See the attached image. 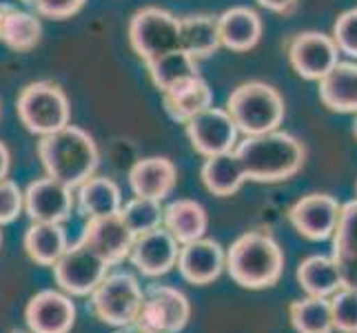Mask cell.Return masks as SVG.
Returning <instances> with one entry per match:
<instances>
[{"instance_id":"cell-1","label":"cell","mask_w":357,"mask_h":333,"mask_svg":"<svg viewBox=\"0 0 357 333\" xmlns=\"http://www.w3.org/2000/svg\"><path fill=\"white\" fill-rule=\"evenodd\" d=\"M233 154L238 156L246 180L266 184L293 178L306 160L302 140L280 129L262 135H246L236 145Z\"/></svg>"},{"instance_id":"cell-2","label":"cell","mask_w":357,"mask_h":333,"mask_svg":"<svg viewBox=\"0 0 357 333\" xmlns=\"http://www.w3.org/2000/svg\"><path fill=\"white\" fill-rule=\"evenodd\" d=\"M38 158L49 178L65 182L71 189L91 178L100 165L96 140L71 122L63 129L43 135L38 142Z\"/></svg>"},{"instance_id":"cell-3","label":"cell","mask_w":357,"mask_h":333,"mask_svg":"<svg viewBox=\"0 0 357 333\" xmlns=\"http://www.w3.org/2000/svg\"><path fill=\"white\" fill-rule=\"evenodd\" d=\"M225 269L242 289H271L284 271V251L271 233L246 231L229 246Z\"/></svg>"},{"instance_id":"cell-4","label":"cell","mask_w":357,"mask_h":333,"mask_svg":"<svg viewBox=\"0 0 357 333\" xmlns=\"http://www.w3.org/2000/svg\"><path fill=\"white\" fill-rule=\"evenodd\" d=\"M227 114L244 135H262L280 129L284 120V98L266 82L251 80L231 91Z\"/></svg>"},{"instance_id":"cell-5","label":"cell","mask_w":357,"mask_h":333,"mask_svg":"<svg viewBox=\"0 0 357 333\" xmlns=\"http://www.w3.org/2000/svg\"><path fill=\"white\" fill-rule=\"evenodd\" d=\"M20 122L33 135H49L71 122V105L67 94L56 82L38 80L27 84L16 101Z\"/></svg>"},{"instance_id":"cell-6","label":"cell","mask_w":357,"mask_h":333,"mask_svg":"<svg viewBox=\"0 0 357 333\" xmlns=\"http://www.w3.org/2000/svg\"><path fill=\"white\" fill-rule=\"evenodd\" d=\"M142 287L129 271L107 274L89 295L91 313L109 327H127L138 318L142 304Z\"/></svg>"},{"instance_id":"cell-7","label":"cell","mask_w":357,"mask_h":333,"mask_svg":"<svg viewBox=\"0 0 357 333\" xmlns=\"http://www.w3.org/2000/svg\"><path fill=\"white\" fill-rule=\"evenodd\" d=\"M129 43L142 63L180 49V18L160 7L138 9L129 20Z\"/></svg>"},{"instance_id":"cell-8","label":"cell","mask_w":357,"mask_h":333,"mask_svg":"<svg viewBox=\"0 0 357 333\" xmlns=\"http://www.w3.org/2000/svg\"><path fill=\"white\" fill-rule=\"evenodd\" d=\"M191 320V302L180 289L151 285L142 291L135 327L142 333H180Z\"/></svg>"},{"instance_id":"cell-9","label":"cell","mask_w":357,"mask_h":333,"mask_svg":"<svg viewBox=\"0 0 357 333\" xmlns=\"http://www.w3.org/2000/svg\"><path fill=\"white\" fill-rule=\"evenodd\" d=\"M54 269V280L71 298H87L109 274V267L100 256L91 251L80 240L69 244L65 253L58 258Z\"/></svg>"},{"instance_id":"cell-10","label":"cell","mask_w":357,"mask_h":333,"mask_svg":"<svg viewBox=\"0 0 357 333\" xmlns=\"http://www.w3.org/2000/svg\"><path fill=\"white\" fill-rule=\"evenodd\" d=\"M184 129H187V138L191 147L204 158L233 151L240 133L236 122L227 114V109H220L213 105L184 122Z\"/></svg>"},{"instance_id":"cell-11","label":"cell","mask_w":357,"mask_h":333,"mask_svg":"<svg viewBox=\"0 0 357 333\" xmlns=\"http://www.w3.org/2000/svg\"><path fill=\"white\" fill-rule=\"evenodd\" d=\"M340 49L322 31H302L289 43V63L304 80L319 82L340 63Z\"/></svg>"},{"instance_id":"cell-12","label":"cell","mask_w":357,"mask_h":333,"mask_svg":"<svg viewBox=\"0 0 357 333\" xmlns=\"http://www.w3.org/2000/svg\"><path fill=\"white\" fill-rule=\"evenodd\" d=\"M24 214L31 222H58L63 225L76 209V191L56 178H38L22 191Z\"/></svg>"},{"instance_id":"cell-13","label":"cell","mask_w":357,"mask_h":333,"mask_svg":"<svg viewBox=\"0 0 357 333\" xmlns=\"http://www.w3.org/2000/svg\"><path fill=\"white\" fill-rule=\"evenodd\" d=\"M133 238L135 236L125 225L122 216L112 214V216L87 218V225H84L78 240L100 256L109 267H116L129 258Z\"/></svg>"},{"instance_id":"cell-14","label":"cell","mask_w":357,"mask_h":333,"mask_svg":"<svg viewBox=\"0 0 357 333\" xmlns=\"http://www.w3.org/2000/svg\"><path fill=\"white\" fill-rule=\"evenodd\" d=\"M342 205L328 193H309L289 209V220L302 238L324 242L333 236Z\"/></svg>"},{"instance_id":"cell-15","label":"cell","mask_w":357,"mask_h":333,"mask_svg":"<svg viewBox=\"0 0 357 333\" xmlns=\"http://www.w3.org/2000/svg\"><path fill=\"white\" fill-rule=\"evenodd\" d=\"M180 242L165 227L144 231L133 238L129 260L146 278H160L178 265Z\"/></svg>"},{"instance_id":"cell-16","label":"cell","mask_w":357,"mask_h":333,"mask_svg":"<svg viewBox=\"0 0 357 333\" xmlns=\"http://www.w3.org/2000/svg\"><path fill=\"white\" fill-rule=\"evenodd\" d=\"M24 323L31 333H69L76 325V304L65 291H38L24 306Z\"/></svg>"},{"instance_id":"cell-17","label":"cell","mask_w":357,"mask_h":333,"mask_svg":"<svg viewBox=\"0 0 357 333\" xmlns=\"http://www.w3.org/2000/svg\"><path fill=\"white\" fill-rule=\"evenodd\" d=\"M227 262V251L225 246L218 240L211 238H198L193 242L180 244V253H178V271L180 276L191 282V285H211L215 282L225 271Z\"/></svg>"},{"instance_id":"cell-18","label":"cell","mask_w":357,"mask_h":333,"mask_svg":"<svg viewBox=\"0 0 357 333\" xmlns=\"http://www.w3.org/2000/svg\"><path fill=\"white\" fill-rule=\"evenodd\" d=\"M178 184V169L165 156H149L129 169V187L133 195L162 202Z\"/></svg>"},{"instance_id":"cell-19","label":"cell","mask_w":357,"mask_h":333,"mask_svg":"<svg viewBox=\"0 0 357 333\" xmlns=\"http://www.w3.org/2000/svg\"><path fill=\"white\" fill-rule=\"evenodd\" d=\"M333 253L342 274V287L357 289V200L342 205L340 218L333 231Z\"/></svg>"},{"instance_id":"cell-20","label":"cell","mask_w":357,"mask_h":333,"mask_svg":"<svg viewBox=\"0 0 357 333\" xmlns=\"http://www.w3.org/2000/svg\"><path fill=\"white\" fill-rule=\"evenodd\" d=\"M220 45L231 52H249L262 38V18L249 7H231L218 16Z\"/></svg>"},{"instance_id":"cell-21","label":"cell","mask_w":357,"mask_h":333,"mask_svg":"<svg viewBox=\"0 0 357 333\" xmlns=\"http://www.w3.org/2000/svg\"><path fill=\"white\" fill-rule=\"evenodd\" d=\"M162 103L171 120L184 125L195 114H200V111L213 105V91L204 78L193 76L189 80L178 82L176 87L162 91Z\"/></svg>"},{"instance_id":"cell-22","label":"cell","mask_w":357,"mask_h":333,"mask_svg":"<svg viewBox=\"0 0 357 333\" xmlns=\"http://www.w3.org/2000/svg\"><path fill=\"white\" fill-rule=\"evenodd\" d=\"M319 101L335 114H357V63H337L319 80Z\"/></svg>"},{"instance_id":"cell-23","label":"cell","mask_w":357,"mask_h":333,"mask_svg":"<svg viewBox=\"0 0 357 333\" xmlns=\"http://www.w3.org/2000/svg\"><path fill=\"white\" fill-rule=\"evenodd\" d=\"M73 191H76V207L84 218L120 214L122 202H125L118 182L107 176L93 174Z\"/></svg>"},{"instance_id":"cell-24","label":"cell","mask_w":357,"mask_h":333,"mask_svg":"<svg viewBox=\"0 0 357 333\" xmlns=\"http://www.w3.org/2000/svg\"><path fill=\"white\" fill-rule=\"evenodd\" d=\"M162 227L174 236L180 244L193 242L198 238H204L208 229V216L206 209L189 198L174 200L165 207Z\"/></svg>"},{"instance_id":"cell-25","label":"cell","mask_w":357,"mask_h":333,"mask_svg":"<svg viewBox=\"0 0 357 333\" xmlns=\"http://www.w3.org/2000/svg\"><path fill=\"white\" fill-rule=\"evenodd\" d=\"M40 38L43 22L38 14L5 5L3 16H0V43H5L18 54H27L40 45Z\"/></svg>"},{"instance_id":"cell-26","label":"cell","mask_w":357,"mask_h":333,"mask_svg":"<svg viewBox=\"0 0 357 333\" xmlns=\"http://www.w3.org/2000/svg\"><path fill=\"white\" fill-rule=\"evenodd\" d=\"M22 244L36 265L54 267L69 246V238L65 227L58 225V222H31Z\"/></svg>"},{"instance_id":"cell-27","label":"cell","mask_w":357,"mask_h":333,"mask_svg":"<svg viewBox=\"0 0 357 333\" xmlns=\"http://www.w3.org/2000/svg\"><path fill=\"white\" fill-rule=\"evenodd\" d=\"M200 176L206 191H211L218 198H229V195L238 193L242 189V184L246 182L244 169L233 151L206 158Z\"/></svg>"},{"instance_id":"cell-28","label":"cell","mask_w":357,"mask_h":333,"mask_svg":"<svg viewBox=\"0 0 357 333\" xmlns=\"http://www.w3.org/2000/svg\"><path fill=\"white\" fill-rule=\"evenodd\" d=\"M220 45L218 18L208 14H193L180 18V49L191 54L195 60L213 56Z\"/></svg>"},{"instance_id":"cell-29","label":"cell","mask_w":357,"mask_h":333,"mask_svg":"<svg viewBox=\"0 0 357 333\" xmlns=\"http://www.w3.org/2000/svg\"><path fill=\"white\" fill-rule=\"evenodd\" d=\"M298 285L313 298H331L342 287V274L331 256H309L298 267Z\"/></svg>"},{"instance_id":"cell-30","label":"cell","mask_w":357,"mask_h":333,"mask_svg":"<svg viewBox=\"0 0 357 333\" xmlns=\"http://www.w3.org/2000/svg\"><path fill=\"white\" fill-rule=\"evenodd\" d=\"M144 65H146V71H149V76H151V82L155 84V89L160 94L171 89V87H176V84L182 80L200 76L198 60H195L191 54L184 52V49H176V52L162 54V56H158Z\"/></svg>"},{"instance_id":"cell-31","label":"cell","mask_w":357,"mask_h":333,"mask_svg":"<svg viewBox=\"0 0 357 333\" xmlns=\"http://www.w3.org/2000/svg\"><path fill=\"white\" fill-rule=\"evenodd\" d=\"M291 325L298 333H333V316H331L328 298H309L295 300L289 306Z\"/></svg>"},{"instance_id":"cell-32","label":"cell","mask_w":357,"mask_h":333,"mask_svg":"<svg viewBox=\"0 0 357 333\" xmlns=\"http://www.w3.org/2000/svg\"><path fill=\"white\" fill-rule=\"evenodd\" d=\"M120 216H122V220H125V225L131 229L133 236H140V233H144V231L162 227L165 207L160 200L133 195L131 200L122 202Z\"/></svg>"},{"instance_id":"cell-33","label":"cell","mask_w":357,"mask_h":333,"mask_svg":"<svg viewBox=\"0 0 357 333\" xmlns=\"http://www.w3.org/2000/svg\"><path fill=\"white\" fill-rule=\"evenodd\" d=\"M328 302L333 329L340 333H357V289L340 287Z\"/></svg>"},{"instance_id":"cell-34","label":"cell","mask_w":357,"mask_h":333,"mask_svg":"<svg viewBox=\"0 0 357 333\" xmlns=\"http://www.w3.org/2000/svg\"><path fill=\"white\" fill-rule=\"evenodd\" d=\"M333 43L337 45L340 54L357 58V7L344 11L333 24Z\"/></svg>"},{"instance_id":"cell-35","label":"cell","mask_w":357,"mask_h":333,"mask_svg":"<svg viewBox=\"0 0 357 333\" xmlns=\"http://www.w3.org/2000/svg\"><path fill=\"white\" fill-rule=\"evenodd\" d=\"M24 212L22 189L11 178L0 180V227L11 225Z\"/></svg>"},{"instance_id":"cell-36","label":"cell","mask_w":357,"mask_h":333,"mask_svg":"<svg viewBox=\"0 0 357 333\" xmlns=\"http://www.w3.org/2000/svg\"><path fill=\"white\" fill-rule=\"evenodd\" d=\"M22 3L29 5L43 18L67 20L71 16H76L87 0H22Z\"/></svg>"},{"instance_id":"cell-37","label":"cell","mask_w":357,"mask_h":333,"mask_svg":"<svg viewBox=\"0 0 357 333\" xmlns=\"http://www.w3.org/2000/svg\"><path fill=\"white\" fill-rule=\"evenodd\" d=\"M257 5L273 11V14H291L298 7V0H257Z\"/></svg>"},{"instance_id":"cell-38","label":"cell","mask_w":357,"mask_h":333,"mask_svg":"<svg viewBox=\"0 0 357 333\" xmlns=\"http://www.w3.org/2000/svg\"><path fill=\"white\" fill-rule=\"evenodd\" d=\"M9 167H11V154L7 149V145L0 140V180L7 178L9 174Z\"/></svg>"},{"instance_id":"cell-39","label":"cell","mask_w":357,"mask_h":333,"mask_svg":"<svg viewBox=\"0 0 357 333\" xmlns=\"http://www.w3.org/2000/svg\"><path fill=\"white\" fill-rule=\"evenodd\" d=\"M114 333H142V331L135 327V325H127V327H116Z\"/></svg>"},{"instance_id":"cell-40","label":"cell","mask_w":357,"mask_h":333,"mask_svg":"<svg viewBox=\"0 0 357 333\" xmlns=\"http://www.w3.org/2000/svg\"><path fill=\"white\" fill-rule=\"evenodd\" d=\"M353 133H355V138H357V114H355V125H353Z\"/></svg>"},{"instance_id":"cell-41","label":"cell","mask_w":357,"mask_h":333,"mask_svg":"<svg viewBox=\"0 0 357 333\" xmlns=\"http://www.w3.org/2000/svg\"><path fill=\"white\" fill-rule=\"evenodd\" d=\"M9 333H31V331H20V329H14V331H9Z\"/></svg>"},{"instance_id":"cell-42","label":"cell","mask_w":357,"mask_h":333,"mask_svg":"<svg viewBox=\"0 0 357 333\" xmlns=\"http://www.w3.org/2000/svg\"><path fill=\"white\" fill-rule=\"evenodd\" d=\"M3 9H5V5H0V16H3Z\"/></svg>"},{"instance_id":"cell-43","label":"cell","mask_w":357,"mask_h":333,"mask_svg":"<svg viewBox=\"0 0 357 333\" xmlns=\"http://www.w3.org/2000/svg\"><path fill=\"white\" fill-rule=\"evenodd\" d=\"M0 244H3V231H0Z\"/></svg>"},{"instance_id":"cell-44","label":"cell","mask_w":357,"mask_h":333,"mask_svg":"<svg viewBox=\"0 0 357 333\" xmlns=\"http://www.w3.org/2000/svg\"><path fill=\"white\" fill-rule=\"evenodd\" d=\"M355 195H357V184H355ZM355 200H357V198H355Z\"/></svg>"},{"instance_id":"cell-45","label":"cell","mask_w":357,"mask_h":333,"mask_svg":"<svg viewBox=\"0 0 357 333\" xmlns=\"http://www.w3.org/2000/svg\"><path fill=\"white\" fill-rule=\"evenodd\" d=\"M0 116H3V107H0Z\"/></svg>"}]
</instances>
